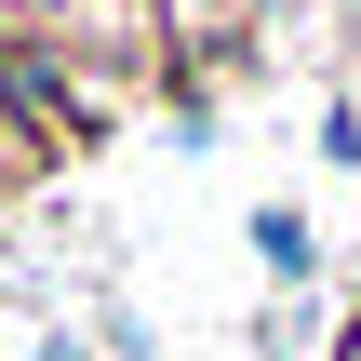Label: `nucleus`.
Returning a JSON list of instances; mask_svg holds the SVG:
<instances>
[{"instance_id":"1","label":"nucleus","mask_w":361,"mask_h":361,"mask_svg":"<svg viewBox=\"0 0 361 361\" xmlns=\"http://www.w3.org/2000/svg\"><path fill=\"white\" fill-rule=\"evenodd\" d=\"M348 361H361V348H348Z\"/></svg>"}]
</instances>
